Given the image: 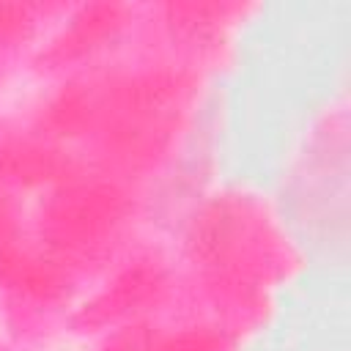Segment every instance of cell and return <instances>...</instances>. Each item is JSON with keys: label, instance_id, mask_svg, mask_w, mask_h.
<instances>
[{"label": "cell", "instance_id": "4", "mask_svg": "<svg viewBox=\"0 0 351 351\" xmlns=\"http://www.w3.org/2000/svg\"><path fill=\"white\" fill-rule=\"evenodd\" d=\"M167 285V266L156 255H137L74 310L71 324L77 332L123 329L137 324V315L151 304H159Z\"/></svg>", "mask_w": 351, "mask_h": 351}, {"label": "cell", "instance_id": "2", "mask_svg": "<svg viewBox=\"0 0 351 351\" xmlns=\"http://www.w3.org/2000/svg\"><path fill=\"white\" fill-rule=\"evenodd\" d=\"M189 96V74L165 63L96 82L90 132L107 162L123 173L154 167L170 148Z\"/></svg>", "mask_w": 351, "mask_h": 351}, {"label": "cell", "instance_id": "8", "mask_svg": "<svg viewBox=\"0 0 351 351\" xmlns=\"http://www.w3.org/2000/svg\"><path fill=\"white\" fill-rule=\"evenodd\" d=\"M41 14H47V5L0 3V55L16 49L25 41H30L38 30Z\"/></svg>", "mask_w": 351, "mask_h": 351}, {"label": "cell", "instance_id": "1", "mask_svg": "<svg viewBox=\"0 0 351 351\" xmlns=\"http://www.w3.org/2000/svg\"><path fill=\"white\" fill-rule=\"evenodd\" d=\"M186 255L200 293L225 326L252 324L271 285L288 280L299 255L271 206L244 189L206 197L186 228Z\"/></svg>", "mask_w": 351, "mask_h": 351}, {"label": "cell", "instance_id": "5", "mask_svg": "<svg viewBox=\"0 0 351 351\" xmlns=\"http://www.w3.org/2000/svg\"><path fill=\"white\" fill-rule=\"evenodd\" d=\"M129 19H132V11L123 3L77 5L66 16L60 30L38 52L36 63L41 69H66L71 63H80L93 52L104 49L110 41H115L129 25Z\"/></svg>", "mask_w": 351, "mask_h": 351}, {"label": "cell", "instance_id": "10", "mask_svg": "<svg viewBox=\"0 0 351 351\" xmlns=\"http://www.w3.org/2000/svg\"><path fill=\"white\" fill-rule=\"evenodd\" d=\"M0 351H8V348H5V346H0Z\"/></svg>", "mask_w": 351, "mask_h": 351}, {"label": "cell", "instance_id": "6", "mask_svg": "<svg viewBox=\"0 0 351 351\" xmlns=\"http://www.w3.org/2000/svg\"><path fill=\"white\" fill-rule=\"evenodd\" d=\"M69 156L44 137L0 140V181L14 186H47L69 178Z\"/></svg>", "mask_w": 351, "mask_h": 351}, {"label": "cell", "instance_id": "7", "mask_svg": "<svg viewBox=\"0 0 351 351\" xmlns=\"http://www.w3.org/2000/svg\"><path fill=\"white\" fill-rule=\"evenodd\" d=\"M239 11L225 3H170L162 8V25L173 44L203 52L225 36Z\"/></svg>", "mask_w": 351, "mask_h": 351}, {"label": "cell", "instance_id": "3", "mask_svg": "<svg viewBox=\"0 0 351 351\" xmlns=\"http://www.w3.org/2000/svg\"><path fill=\"white\" fill-rule=\"evenodd\" d=\"M132 219L129 192L110 176H77L52 184L38 211V241L69 271L112 255Z\"/></svg>", "mask_w": 351, "mask_h": 351}, {"label": "cell", "instance_id": "9", "mask_svg": "<svg viewBox=\"0 0 351 351\" xmlns=\"http://www.w3.org/2000/svg\"><path fill=\"white\" fill-rule=\"evenodd\" d=\"M151 351H230V346L217 326H192L167 337H154Z\"/></svg>", "mask_w": 351, "mask_h": 351}]
</instances>
